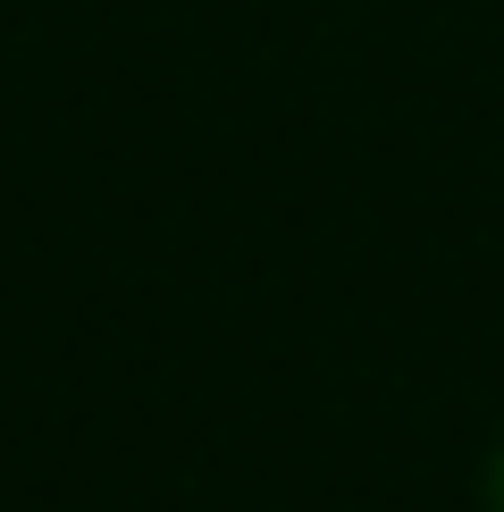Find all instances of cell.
<instances>
[{
  "label": "cell",
  "instance_id": "6da1fadb",
  "mask_svg": "<svg viewBox=\"0 0 504 512\" xmlns=\"http://www.w3.org/2000/svg\"><path fill=\"white\" fill-rule=\"evenodd\" d=\"M488 512H504V445H496V462H488Z\"/></svg>",
  "mask_w": 504,
  "mask_h": 512
}]
</instances>
